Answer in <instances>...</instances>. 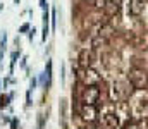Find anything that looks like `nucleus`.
Listing matches in <instances>:
<instances>
[{"mask_svg":"<svg viewBox=\"0 0 148 129\" xmlns=\"http://www.w3.org/2000/svg\"><path fill=\"white\" fill-rule=\"evenodd\" d=\"M9 103H10V96H9V95H0V112H2L3 109H7Z\"/></svg>","mask_w":148,"mask_h":129,"instance_id":"nucleus-15","label":"nucleus"},{"mask_svg":"<svg viewBox=\"0 0 148 129\" xmlns=\"http://www.w3.org/2000/svg\"><path fill=\"white\" fill-rule=\"evenodd\" d=\"M0 89H2V83H0Z\"/></svg>","mask_w":148,"mask_h":129,"instance_id":"nucleus-26","label":"nucleus"},{"mask_svg":"<svg viewBox=\"0 0 148 129\" xmlns=\"http://www.w3.org/2000/svg\"><path fill=\"white\" fill-rule=\"evenodd\" d=\"M0 60H2V59H0Z\"/></svg>","mask_w":148,"mask_h":129,"instance_id":"nucleus-28","label":"nucleus"},{"mask_svg":"<svg viewBox=\"0 0 148 129\" xmlns=\"http://www.w3.org/2000/svg\"><path fill=\"white\" fill-rule=\"evenodd\" d=\"M79 115L84 122H95L98 119V109H97V105H83L81 103Z\"/></svg>","mask_w":148,"mask_h":129,"instance_id":"nucleus-8","label":"nucleus"},{"mask_svg":"<svg viewBox=\"0 0 148 129\" xmlns=\"http://www.w3.org/2000/svg\"><path fill=\"white\" fill-rule=\"evenodd\" d=\"M36 86H38V79L36 78H31L29 79V89L33 91V89H36Z\"/></svg>","mask_w":148,"mask_h":129,"instance_id":"nucleus-18","label":"nucleus"},{"mask_svg":"<svg viewBox=\"0 0 148 129\" xmlns=\"http://www.w3.org/2000/svg\"><path fill=\"white\" fill-rule=\"evenodd\" d=\"M107 43H109V40H107V38H103V36L97 35V36L91 40V48H93V50H97V48H102V46H105Z\"/></svg>","mask_w":148,"mask_h":129,"instance_id":"nucleus-12","label":"nucleus"},{"mask_svg":"<svg viewBox=\"0 0 148 129\" xmlns=\"http://www.w3.org/2000/svg\"><path fill=\"white\" fill-rule=\"evenodd\" d=\"M119 10H121L119 2H115V0H107V3H105V7H103V14H105L107 17H114Z\"/></svg>","mask_w":148,"mask_h":129,"instance_id":"nucleus-10","label":"nucleus"},{"mask_svg":"<svg viewBox=\"0 0 148 129\" xmlns=\"http://www.w3.org/2000/svg\"><path fill=\"white\" fill-rule=\"evenodd\" d=\"M29 29H31V26H29L28 23H24V24L19 28V33H26V31H29Z\"/></svg>","mask_w":148,"mask_h":129,"instance_id":"nucleus-19","label":"nucleus"},{"mask_svg":"<svg viewBox=\"0 0 148 129\" xmlns=\"http://www.w3.org/2000/svg\"><path fill=\"white\" fill-rule=\"evenodd\" d=\"M127 102L131 107V115L140 119L148 115V95L145 93V89H136Z\"/></svg>","mask_w":148,"mask_h":129,"instance_id":"nucleus-1","label":"nucleus"},{"mask_svg":"<svg viewBox=\"0 0 148 129\" xmlns=\"http://www.w3.org/2000/svg\"><path fill=\"white\" fill-rule=\"evenodd\" d=\"M119 126H121V121H119L115 110L105 112L100 115V129H119Z\"/></svg>","mask_w":148,"mask_h":129,"instance_id":"nucleus-6","label":"nucleus"},{"mask_svg":"<svg viewBox=\"0 0 148 129\" xmlns=\"http://www.w3.org/2000/svg\"><path fill=\"white\" fill-rule=\"evenodd\" d=\"M127 14L131 17H140L145 10V2L143 0H127V7H126Z\"/></svg>","mask_w":148,"mask_h":129,"instance_id":"nucleus-9","label":"nucleus"},{"mask_svg":"<svg viewBox=\"0 0 148 129\" xmlns=\"http://www.w3.org/2000/svg\"><path fill=\"white\" fill-rule=\"evenodd\" d=\"M14 2H16V3H19V2H21V0H14Z\"/></svg>","mask_w":148,"mask_h":129,"instance_id":"nucleus-25","label":"nucleus"},{"mask_svg":"<svg viewBox=\"0 0 148 129\" xmlns=\"http://www.w3.org/2000/svg\"><path fill=\"white\" fill-rule=\"evenodd\" d=\"M35 35H36V29H35V28H31V29L28 31V38H29V42H33V38H35Z\"/></svg>","mask_w":148,"mask_h":129,"instance_id":"nucleus-21","label":"nucleus"},{"mask_svg":"<svg viewBox=\"0 0 148 129\" xmlns=\"http://www.w3.org/2000/svg\"><path fill=\"white\" fill-rule=\"evenodd\" d=\"M43 33H41V40L43 42H47V38H48V31H50V16H48V10L45 9L43 10V29H41Z\"/></svg>","mask_w":148,"mask_h":129,"instance_id":"nucleus-11","label":"nucleus"},{"mask_svg":"<svg viewBox=\"0 0 148 129\" xmlns=\"http://www.w3.org/2000/svg\"><path fill=\"white\" fill-rule=\"evenodd\" d=\"M86 3H88V5H91V7H93V9H97V10H103V7H105L107 0H86Z\"/></svg>","mask_w":148,"mask_h":129,"instance_id":"nucleus-14","label":"nucleus"},{"mask_svg":"<svg viewBox=\"0 0 148 129\" xmlns=\"http://www.w3.org/2000/svg\"><path fill=\"white\" fill-rule=\"evenodd\" d=\"M76 72H77V74H76L77 81H79L83 86L100 85V81H102L100 72H98L97 69H93V67H77Z\"/></svg>","mask_w":148,"mask_h":129,"instance_id":"nucleus-3","label":"nucleus"},{"mask_svg":"<svg viewBox=\"0 0 148 129\" xmlns=\"http://www.w3.org/2000/svg\"><path fill=\"white\" fill-rule=\"evenodd\" d=\"M127 79L134 89H147L148 88V72L143 67H133L127 74Z\"/></svg>","mask_w":148,"mask_h":129,"instance_id":"nucleus-5","label":"nucleus"},{"mask_svg":"<svg viewBox=\"0 0 148 129\" xmlns=\"http://www.w3.org/2000/svg\"><path fill=\"white\" fill-rule=\"evenodd\" d=\"M102 98V89H100V85H90L84 86L81 95H79V100L83 105H97Z\"/></svg>","mask_w":148,"mask_h":129,"instance_id":"nucleus-4","label":"nucleus"},{"mask_svg":"<svg viewBox=\"0 0 148 129\" xmlns=\"http://www.w3.org/2000/svg\"><path fill=\"white\" fill-rule=\"evenodd\" d=\"M38 129H41V128H38Z\"/></svg>","mask_w":148,"mask_h":129,"instance_id":"nucleus-27","label":"nucleus"},{"mask_svg":"<svg viewBox=\"0 0 148 129\" xmlns=\"http://www.w3.org/2000/svg\"><path fill=\"white\" fill-rule=\"evenodd\" d=\"M19 57H21V50L12 52V55H10V69H9V74H12V72H14V67H16V64H17Z\"/></svg>","mask_w":148,"mask_h":129,"instance_id":"nucleus-13","label":"nucleus"},{"mask_svg":"<svg viewBox=\"0 0 148 129\" xmlns=\"http://www.w3.org/2000/svg\"><path fill=\"white\" fill-rule=\"evenodd\" d=\"M26 60H28V59H26V57H23V60H21V67H26Z\"/></svg>","mask_w":148,"mask_h":129,"instance_id":"nucleus-24","label":"nucleus"},{"mask_svg":"<svg viewBox=\"0 0 148 129\" xmlns=\"http://www.w3.org/2000/svg\"><path fill=\"white\" fill-rule=\"evenodd\" d=\"M121 129H140V126H138L136 122H133V121H127V122L122 124V128Z\"/></svg>","mask_w":148,"mask_h":129,"instance_id":"nucleus-16","label":"nucleus"},{"mask_svg":"<svg viewBox=\"0 0 148 129\" xmlns=\"http://www.w3.org/2000/svg\"><path fill=\"white\" fill-rule=\"evenodd\" d=\"M17 126H19V121L14 117V119H12V122H10V129H17Z\"/></svg>","mask_w":148,"mask_h":129,"instance_id":"nucleus-22","label":"nucleus"},{"mask_svg":"<svg viewBox=\"0 0 148 129\" xmlns=\"http://www.w3.org/2000/svg\"><path fill=\"white\" fill-rule=\"evenodd\" d=\"M138 126H140V129H148V115H147V117H143V119L140 121V124H138Z\"/></svg>","mask_w":148,"mask_h":129,"instance_id":"nucleus-17","label":"nucleus"},{"mask_svg":"<svg viewBox=\"0 0 148 129\" xmlns=\"http://www.w3.org/2000/svg\"><path fill=\"white\" fill-rule=\"evenodd\" d=\"M40 7L45 10V9H47V0H40Z\"/></svg>","mask_w":148,"mask_h":129,"instance_id":"nucleus-23","label":"nucleus"},{"mask_svg":"<svg viewBox=\"0 0 148 129\" xmlns=\"http://www.w3.org/2000/svg\"><path fill=\"white\" fill-rule=\"evenodd\" d=\"M95 60H97V55H95L93 48H83L77 55V66L79 67H93Z\"/></svg>","mask_w":148,"mask_h":129,"instance_id":"nucleus-7","label":"nucleus"},{"mask_svg":"<svg viewBox=\"0 0 148 129\" xmlns=\"http://www.w3.org/2000/svg\"><path fill=\"white\" fill-rule=\"evenodd\" d=\"M136 89L133 88V85L129 83V79H117L114 81L112 86L109 88V93H110L112 102H126L133 96Z\"/></svg>","mask_w":148,"mask_h":129,"instance_id":"nucleus-2","label":"nucleus"},{"mask_svg":"<svg viewBox=\"0 0 148 129\" xmlns=\"http://www.w3.org/2000/svg\"><path fill=\"white\" fill-rule=\"evenodd\" d=\"M31 105V89L28 88V91H26V107H29Z\"/></svg>","mask_w":148,"mask_h":129,"instance_id":"nucleus-20","label":"nucleus"}]
</instances>
